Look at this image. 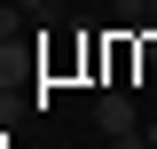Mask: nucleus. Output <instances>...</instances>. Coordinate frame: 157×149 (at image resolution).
I'll list each match as a JSON object with an SVG mask.
<instances>
[{
    "label": "nucleus",
    "instance_id": "1",
    "mask_svg": "<svg viewBox=\"0 0 157 149\" xmlns=\"http://www.w3.org/2000/svg\"><path fill=\"white\" fill-rule=\"evenodd\" d=\"M94 126H102V133H134V126H141L134 102H126V86H102V94H94Z\"/></svg>",
    "mask_w": 157,
    "mask_h": 149
},
{
    "label": "nucleus",
    "instance_id": "2",
    "mask_svg": "<svg viewBox=\"0 0 157 149\" xmlns=\"http://www.w3.org/2000/svg\"><path fill=\"white\" fill-rule=\"evenodd\" d=\"M118 8V24H149V0H110Z\"/></svg>",
    "mask_w": 157,
    "mask_h": 149
},
{
    "label": "nucleus",
    "instance_id": "3",
    "mask_svg": "<svg viewBox=\"0 0 157 149\" xmlns=\"http://www.w3.org/2000/svg\"><path fill=\"white\" fill-rule=\"evenodd\" d=\"M110 149H149V133H141V126L134 133H110Z\"/></svg>",
    "mask_w": 157,
    "mask_h": 149
},
{
    "label": "nucleus",
    "instance_id": "4",
    "mask_svg": "<svg viewBox=\"0 0 157 149\" xmlns=\"http://www.w3.org/2000/svg\"><path fill=\"white\" fill-rule=\"evenodd\" d=\"M8 8H24V16H55V0H8Z\"/></svg>",
    "mask_w": 157,
    "mask_h": 149
},
{
    "label": "nucleus",
    "instance_id": "5",
    "mask_svg": "<svg viewBox=\"0 0 157 149\" xmlns=\"http://www.w3.org/2000/svg\"><path fill=\"white\" fill-rule=\"evenodd\" d=\"M141 133H149V149H157V126H141Z\"/></svg>",
    "mask_w": 157,
    "mask_h": 149
},
{
    "label": "nucleus",
    "instance_id": "6",
    "mask_svg": "<svg viewBox=\"0 0 157 149\" xmlns=\"http://www.w3.org/2000/svg\"><path fill=\"white\" fill-rule=\"evenodd\" d=\"M149 24H157V0H149Z\"/></svg>",
    "mask_w": 157,
    "mask_h": 149
}]
</instances>
